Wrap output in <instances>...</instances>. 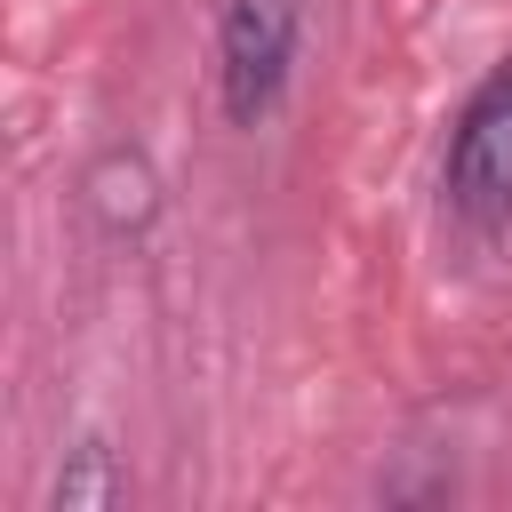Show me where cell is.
Listing matches in <instances>:
<instances>
[{"instance_id": "obj_1", "label": "cell", "mask_w": 512, "mask_h": 512, "mask_svg": "<svg viewBox=\"0 0 512 512\" xmlns=\"http://www.w3.org/2000/svg\"><path fill=\"white\" fill-rule=\"evenodd\" d=\"M448 208L472 224V232H496L512 216V64H496L472 104L456 112V136H448Z\"/></svg>"}, {"instance_id": "obj_2", "label": "cell", "mask_w": 512, "mask_h": 512, "mask_svg": "<svg viewBox=\"0 0 512 512\" xmlns=\"http://www.w3.org/2000/svg\"><path fill=\"white\" fill-rule=\"evenodd\" d=\"M296 64V0H224V32H216V72H224V112L240 128H256Z\"/></svg>"}, {"instance_id": "obj_3", "label": "cell", "mask_w": 512, "mask_h": 512, "mask_svg": "<svg viewBox=\"0 0 512 512\" xmlns=\"http://www.w3.org/2000/svg\"><path fill=\"white\" fill-rule=\"evenodd\" d=\"M120 496V472H112V448L104 440H88V448H72V464L56 472V512H104Z\"/></svg>"}]
</instances>
